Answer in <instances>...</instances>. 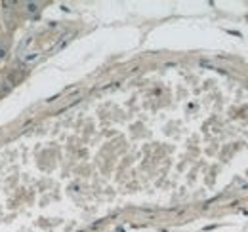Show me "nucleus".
I'll return each mask as SVG.
<instances>
[{
    "mask_svg": "<svg viewBox=\"0 0 248 232\" xmlns=\"http://www.w3.org/2000/svg\"><path fill=\"white\" fill-rule=\"evenodd\" d=\"M38 57H40L38 52H23V53H21V61L27 63V65H31V63L38 61Z\"/></svg>",
    "mask_w": 248,
    "mask_h": 232,
    "instance_id": "nucleus-1",
    "label": "nucleus"
},
{
    "mask_svg": "<svg viewBox=\"0 0 248 232\" xmlns=\"http://www.w3.org/2000/svg\"><path fill=\"white\" fill-rule=\"evenodd\" d=\"M25 10L29 12V13H34V12H38V4H34V2H27V4H25Z\"/></svg>",
    "mask_w": 248,
    "mask_h": 232,
    "instance_id": "nucleus-2",
    "label": "nucleus"
},
{
    "mask_svg": "<svg viewBox=\"0 0 248 232\" xmlns=\"http://www.w3.org/2000/svg\"><path fill=\"white\" fill-rule=\"evenodd\" d=\"M4 55H6V49L0 48V59H4Z\"/></svg>",
    "mask_w": 248,
    "mask_h": 232,
    "instance_id": "nucleus-3",
    "label": "nucleus"
}]
</instances>
